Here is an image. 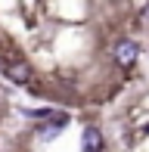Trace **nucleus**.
I'll list each match as a JSON object with an SVG mask.
<instances>
[{"mask_svg":"<svg viewBox=\"0 0 149 152\" xmlns=\"http://www.w3.org/2000/svg\"><path fill=\"white\" fill-rule=\"evenodd\" d=\"M3 75L9 81H16V84H31V78H34V72H31V65L25 59H9L3 62Z\"/></svg>","mask_w":149,"mask_h":152,"instance_id":"nucleus-2","label":"nucleus"},{"mask_svg":"<svg viewBox=\"0 0 149 152\" xmlns=\"http://www.w3.org/2000/svg\"><path fill=\"white\" fill-rule=\"evenodd\" d=\"M137 56H140V44H137V40L121 37L118 44H115V62H118L121 68H131L134 62H137Z\"/></svg>","mask_w":149,"mask_h":152,"instance_id":"nucleus-1","label":"nucleus"},{"mask_svg":"<svg viewBox=\"0 0 149 152\" xmlns=\"http://www.w3.org/2000/svg\"><path fill=\"white\" fill-rule=\"evenodd\" d=\"M81 140H84V152H103V134L96 127H87Z\"/></svg>","mask_w":149,"mask_h":152,"instance_id":"nucleus-3","label":"nucleus"}]
</instances>
